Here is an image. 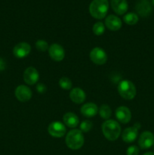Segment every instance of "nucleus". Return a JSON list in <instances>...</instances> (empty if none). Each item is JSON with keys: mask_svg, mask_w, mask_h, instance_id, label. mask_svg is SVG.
Returning <instances> with one entry per match:
<instances>
[{"mask_svg": "<svg viewBox=\"0 0 154 155\" xmlns=\"http://www.w3.org/2000/svg\"><path fill=\"white\" fill-rule=\"evenodd\" d=\"M102 132L107 140L115 141L120 136L121 127L117 121L107 120L102 124Z\"/></svg>", "mask_w": 154, "mask_h": 155, "instance_id": "nucleus-1", "label": "nucleus"}, {"mask_svg": "<svg viewBox=\"0 0 154 155\" xmlns=\"http://www.w3.org/2000/svg\"><path fill=\"white\" fill-rule=\"evenodd\" d=\"M109 9L108 0H93L89 5V12L94 18L103 19Z\"/></svg>", "mask_w": 154, "mask_h": 155, "instance_id": "nucleus-3", "label": "nucleus"}, {"mask_svg": "<svg viewBox=\"0 0 154 155\" xmlns=\"http://www.w3.org/2000/svg\"><path fill=\"white\" fill-rule=\"evenodd\" d=\"M69 98L71 101L75 104H82L84 102L86 98L85 92L80 88H74L70 91Z\"/></svg>", "mask_w": 154, "mask_h": 155, "instance_id": "nucleus-17", "label": "nucleus"}, {"mask_svg": "<svg viewBox=\"0 0 154 155\" xmlns=\"http://www.w3.org/2000/svg\"><path fill=\"white\" fill-rule=\"evenodd\" d=\"M98 106L92 102L84 104L81 107V114L86 117H93L98 114Z\"/></svg>", "mask_w": 154, "mask_h": 155, "instance_id": "nucleus-18", "label": "nucleus"}, {"mask_svg": "<svg viewBox=\"0 0 154 155\" xmlns=\"http://www.w3.org/2000/svg\"><path fill=\"white\" fill-rule=\"evenodd\" d=\"M135 10L140 16L146 18L152 13V7L147 0H140L136 4Z\"/></svg>", "mask_w": 154, "mask_h": 155, "instance_id": "nucleus-13", "label": "nucleus"}, {"mask_svg": "<svg viewBox=\"0 0 154 155\" xmlns=\"http://www.w3.org/2000/svg\"><path fill=\"white\" fill-rule=\"evenodd\" d=\"M98 112H99L100 116L104 120H108L111 117L112 114L111 108L107 104H103V105H101L99 110H98Z\"/></svg>", "mask_w": 154, "mask_h": 155, "instance_id": "nucleus-21", "label": "nucleus"}, {"mask_svg": "<svg viewBox=\"0 0 154 155\" xmlns=\"http://www.w3.org/2000/svg\"><path fill=\"white\" fill-rule=\"evenodd\" d=\"M15 97L21 102H27L32 98V91L28 86L20 85L15 89Z\"/></svg>", "mask_w": 154, "mask_h": 155, "instance_id": "nucleus-8", "label": "nucleus"}, {"mask_svg": "<svg viewBox=\"0 0 154 155\" xmlns=\"http://www.w3.org/2000/svg\"><path fill=\"white\" fill-rule=\"evenodd\" d=\"M31 51V46L25 42H19L13 48V54L18 58H24L27 57Z\"/></svg>", "mask_w": 154, "mask_h": 155, "instance_id": "nucleus-11", "label": "nucleus"}, {"mask_svg": "<svg viewBox=\"0 0 154 155\" xmlns=\"http://www.w3.org/2000/svg\"><path fill=\"white\" fill-rule=\"evenodd\" d=\"M24 80L27 84L33 86L36 84L39 79V74L37 70L33 67H29L24 71L23 74Z\"/></svg>", "mask_w": 154, "mask_h": 155, "instance_id": "nucleus-9", "label": "nucleus"}, {"mask_svg": "<svg viewBox=\"0 0 154 155\" xmlns=\"http://www.w3.org/2000/svg\"><path fill=\"white\" fill-rule=\"evenodd\" d=\"M93 33L96 36H101L105 31V27L102 22H97L93 26Z\"/></svg>", "mask_w": 154, "mask_h": 155, "instance_id": "nucleus-23", "label": "nucleus"}, {"mask_svg": "<svg viewBox=\"0 0 154 155\" xmlns=\"http://www.w3.org/2000/svg\"><path fill=\"white\" fill-rule=\"evenodd\" d=\"M36 48L40 51H45L47 49H48V42L43 39H39L36 42Z\"/></svg>", "mask_w": 154, "mask_h": 155, "instance_id": "nucleus-25", "label": "nucleus"}, {"mask_svg": "<svg viewBox=\"0 0 154 155\" xmlns=\"http://www.w3.org/2000/svg\"></svg>", "mask_w": 154, "mask_h": 155, "instance_id": "nucleus-32", "label": "nucleus"}, {"mask_svg": "<svg viewBox=\"0 0 154 155\" xmlns=\"http://www.w3.org/2000/svg\"><path fill=\"white\" fill-rule=\"evenodd\" d=\"M138 145L142 149H147L154 145V135L149 131H144L138 139Z\"/></svg>", "mask_w": 154, "mask_h": 155, "instance_id": "nucleus-10", "label": "nucleus"}, {"mask_svg": "<svg viewBox=\"0 0 154 155\" xmlns=\"http://www.w3.org/2000/svg\"><path fill=\"white\" fill-rule=\"evenodd\" d=\"M92 127H93V124L91 121L85 120H83L80 124V130L82 133H88L91 130Z\"/></svg>", "mask_w": 154, "mask_h": 155, "instance_id": "nucleus-24", "label": "nucleus"}, {"mask_svg": "<svg viewBox=\"0 0 154 155\" xmlns=\"http://www.w3.org/2000/svg\"><path fill=\"white\" fill-rule=\"evenodd\" d=\"M111 7L117 15H122L128 11V5L126 0H111Z\"/></svg>", "mask_w": 154, "mask_h": 155, "instance_id": "nucleus-16", "label": "nucleus"}, {"mask_svg": "<svg viewBox=\"0 0 154 155\" xmlns=\"http://www.w3.org/2000/svg\"><path fill=\"white\" fill-rule=\"evenodd\" d=\"M152 5L154 6V0H152Z\"/></svg>", "mask_w": 154, "mask_h": 155, "instance_id": "nucleus-30", "label": "nucleus"}, {"mask_svg": "<svg viewBox=\"0 0 154 155\" xmlns=\"http://www.w3.org/2000/svg\"><path fill=\"white\" fill-rule=\"evenodd\" d=\"M140 150L136 145H131L128 148L126 151L127 155H138Z\"/></svg>", "mask_w": 154, "mask_h": 155, "instance_id": "nucleus-26", "label": "nucleus"}, {"mask_svg": "<svg viewBox=\"0 0 154 155\" xmlns=\"http://www.w3.org/2000/svg\"><path fill=\"white\" fill-rule=\"evenodd\" d=\"M118 92L122 98L131 100L135 97L137 91L134 83L130 80H122L118 85Z\"/></svg>", "mask_w": 154, "mask_h": 155, "instance_id": "nucleus-4", "label": "nucleus"}, {"mask_svg": "<svg viewBox=\"0 0 154 155\" xmlns=\"http://www.w3.org/2000/svg\"><path fill=\"white\" fill-rule=\"evenodd\" d=\"M65 142H66V146L70 149H80L83 146L85 142L82 132L80 130H76V129L70 130L66 134Z\"/></svg>", "mask_w": 154, "mask_h": 155, "instance_id": "nucleus-2", "label": "nucleus"}, {"mask_svg": "<svg viewBox=\"0 0 154 155\" xmlns=\"http://www.w3.org/2000/svg\"><path fill=\"white\" fill-rule=\"evenodd\" d=\"M66 127L64 124L59 121L51 123L48 127V132L52 137L61 138L66 134Z\"/></svg>", "mask_w": 154, "mask_h": 155, "instance_id": "nucleus-6", "label": "nucleus"}, {"mask_svg": "<svg viewBox=\"0 0 154 155\" xmlns=\"http://www.w3.org/2000/svg\"><path fill=\"white\" fill-rule=\"evenodd\" d=\"M46 86H45V85L44 83H39L36 86V90H37V92L39 93H45L46 92Z\"/></svg>", "mask_w": 154, "mask_h": 155, "instance_id": "nucleus-27", "label": "nucleus"}, {"mask_svg": "<svg viewBox=\"0 0 154 155\" xmlns=\"http://www.w3.org/2000/svg\"><path fill=\"white\" fill-rule=\"evenodd\" d=\"M72 81L68 77H61L59 80V86L65 90H69L72 87Z\"/></svg>", "mask_w": 154, "mask_h": 155, "instance_id": "nucleus-22", "label": "nucleus"}, {"mask_svg": "<svg viewBox=\"0 0 154 155\" xmlns=\"http://www.w3.org/2000/svg\"><path fill=\"white\" fill-rule=\"evenodd\" d=\"M90 58L97 65H103L107 62V55L106 51L100 47H95L91 51Z\"/></svg>", "mask_w": 154, "mask_h": 155, "instance_id": "nucleus-5", "label": "nucleus"}, {"mask_svg": "<svg viewBox=\"0 0 154 155\" xmlns=\"http://www.w3.org/2000/svg\"><path fill=\"white\" fill-rule=\"evenodd\" d=\"M123 20L125 22V24H127L128 25H135L138 22L139 18L137 14L131 12V13L126 14L124 16Z\"/></svg>", "mask_w": 154, "mask_h": 155, "instance_id": "nucleus-20", "label": "nucleus"}, {"mask_svg": "<svg viewBox=\"0 0 154 155\" xmlns=\"http://www.w3.org/2000/svg\"><path fill=\"white\" fill-rule=\"evenodd\" d=\"M105 25L111 31H117L122 27V21L120 18L113 15L107 16L105 19Z\"/></svg>", "mask_w": 154, "mask_h": 155, "instance_id": "nucleus-15", "label": "nucleus"}, {"mask_svg": "<svg viewBox=\"0 0 154 155\" xmlns=\"http://www.w3.org/2000/svg\"><path fill=\"white\" fill-rule=\"evenodd\" d=\"M116 119L122 124H128L131 119V113L125 106H120L116 110Z\"/></svg>", "mask_w": 154, "mask_h": 155, "instance_id": "nucleus-14", "label": "nucleus"}, {"mask_svg": "<svg viewBox=\"0 0 154 155\" xmlns=\"http://www.w3.org/2000/svg\"><path fill=\"white\" fill-rule=\"evenodd\" d=\"M63 120L65 125L69 128H75L79 125V117L72 112H68L65 114L63 117Z\"/></svg>", "mask_w": 154, "mask_h": 155, "instance_id": "nucleus-19", "label": "nucleus"}, {"mask_svg": "<svg viewBox=\"0 0 154 155\" xmlns=\"http://www.w3.org/2000/svg\"><path fill=\"white\" fill-rule=\"evenodd\" d=\"M143 155H154V152H150V151H149V152L145 153V154H143Z\"/></svg>", "mask_w": 154, "mask_h": 155, "instance_id": "nucleus-29", "label": "nucleus"}, {"mask_svg": "<svg viewBox=\"0 0 154 155\" xmlns=\"http://www.w3.org/2000/svg\"><path fill=\"white\" fill-rule=\"evenodd\" d=\"M6 68V63L5 60L2 58H0V71H2L5 69Z\"/></svg>", "mask_w": 154, "mask_h": 155, "instance_id": "nucleus-28", "label": "nucleus"}, {"mask_svg": "<svg viewBox=\"0 0 154 155\" xmlns=\"http://www.w3.org/2000/svg\"><path fill=\"white\" fill-rule=\"evenodd\" d=\"M140 128V124H135L133 127H128L124 130L122 134V140L127 143L134 142L138 136V130Z\"/></svg>", "mask_w": 154, "mask_h": 155, "instance_id": "nucleus-7", "label": "nucleus"}, {"mask_svg": "<svg viewBox=\"0 0 154 155\" xmlns=\"http://www.w3.org/2000/svg\"><path fill=\"white\" fill-rule=\"evenodd\" d=\"M147 1H148V0H147Z\"/></svg>", "mask_w": 154, "mask_h": 155, "instance_id": "nucleus-31", "label": "nucleus"}, {"mask_svg": "<svg viewBox=\"0 0 154 155\" xmlns=\"http://www.w3.org/2000/svg\"><path fill=\"white\" fill-rule=\"evenodd\" d=\"M49 55L52 60L55 61H61L65 57V51L63 47L57 43L52 44L48 48Z\"/></svg>", "mask_w": 154, "mask_h": 155, "instance_id": "nucleus-12", "label": "nucleus"}]
</instances>
